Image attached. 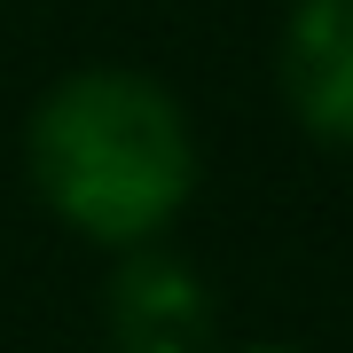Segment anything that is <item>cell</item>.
Returning <instances> with one entry per match:
<instances>
[{"instance_id":"cell-4","label":"cell","mask_w":353,"mask_h":353,"mask_svg":"<svg viewBox=\"0 0 353 353\" xmlns=\"http://www.w3.org/2000/svg\"><path fill=\"white\" fill-rule=\"evenodd\" d=\"M243 353H299V345H243Z\"/></svg>"},{"instance_id":"cell-2","label":"cell","mask_w":353,"mask_h":353,"mask_svg":"<svg viewBox=\"0 0 353 353\" xmlns=\"http://www.w3.org/2000/svg\"><path fill=\"white\" fill-rule=\"evenodd\" d=\"M220 299L181 252L141 243L102 283V345L110 353H212Z\"/></svg>"},{"instance_id":"cell-1","label":"cell","mask_w":353,"mask_h":353,"mask_svg":"<svg viewBox=\"0 0 353 353\" xmlns=\"http://www.w3.org/2000/svg\"><path fill=\"white\" fill-rule=\"evenodd\" d=\"M24 173L71 236L141 252L196 196V134L150 71L87 63L32 102Z\"/></svg>"},{"instance_id":"cell-3","label":"cell","mask_w":353,"mask_h":353,"mask_svg":"<svg viewBox=\"0 0 353 353\" xmlns=\"http://www.w3.org/2000/svg\"><path fill=\"white\" fill-rule=\"evenodd\" d=\"M275 87L322 150H353V0H290Z\"/></svg>"}]
</instances>
